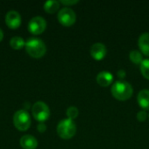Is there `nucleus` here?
Masks as SVG:
<instances>
[{
	"label": "nucleus",
	"instance_id": "6ab92c4d",
	"mask_svg": "<svg viewBox=\"0 0 149 149\" xmlns=\"http://www.w3.org/2000/svg\"><path fill=\"white\" fill-rule=\"evenodd\" d=\"M136 116H137L138 120H140V121H145L146 119H147V117H148V113H147L146 111L141 110V111H139L137 113V115Z\"/></svg>",
	"mask_w": 149,
	"mask_h": 149
},
{
	"label": "nucleus",
	"instance_id": "6e6552de",
	"mask_svg": "<svg viewBox=\"0 0 149 149\" xmlns=\"http://www.w3.org/2000/svg\"><path fill=\"white\" fill-rule=\"evenodd\" d=\"M5 23L11 29H17L21 24V16L17 10H10L5 15Z\"/></svg>",
	"mask_w": 149,
	"mask_h": 149
},
{
	"label": "nucleus",
	"instance_id": "a211bd4d",
	"mask_svg": "<svg viewBox=\"0 0 149 149\" xmlns=\"http://www.w3.org/2000/svg\"><path fill=\"white\" fill-rule=\"evenodd\" d=\"M66 115L68 117V119H71V120H73L75 119L78 115H79V109L76 107H70L67 108L66 110Z\"/></svg>",
	"mask_w": 149,
	"mask_h": 149
},
{
	"label": "nucleus",
	"instance_id": "4be33fe9",
	"mask_svg": "<svg viewBox=\"0 0 149 149\" xmlns=\"http://www.w3.org/2000/svg\"><path fill=\"white\" fill-rule=\"evenodd\" d=\"M117 75H118L119 78L123 79V78L126 77V71L123 70V69H120V70H119V71L117 72Z\"/></svg>",
	"mask_w": 149,
	"mask_h": 149
},
{
	"label": "nucleus",
	"instance_id": "412c9836",
	"mask_svg": "<svg viewBox=\"0 0 149 149\" xmlns=\"http://www.w3.org/2000/svg\"><path fill=\"white\" fill-rule=\"evenodd\" d=\"M78 2V0H61V3L64 4H74L77 3Z\"/></svg>",
	"mask_w": 149,
	"mask_h": 149
},
{
	"label": "nucleus",
	"instance_id": "423d86ee",
	"mask_svg": "<svg viewBox=\"0 0 149 149\" xmlns=\"http://www.w3.org/2000/svg\"><path fill=\"white\" fill-rule=\"evenodd\" d=\"M58 19L60 24L65 26H70L73 24L76 21V14L75 11L69 8L64 7L58 13Z\"/></svg>",
	"mask_w": 149,
	"mask_h": 149
},
{
	"label": "nucleus",
	"instance_id": "0eeeda50",
	"mask_svg": "<svg viewBox=\"0 0 149 149\" xmlns=\"http://www.w3.org/2000/svg\"><path fill=\"white\" fill-rule=\"evenodd\" d=\"M46 27V21L40 16L32 17L28 23V30L31 33L38 35L45 31Z\"/></svg>",
	"mask_w": 149,
	"mask_h": 149
},
{
	"label": "nucleus",
	"instance_id": "20e7f679",
	"mask_svg": "<svg viewBox=\"0 0 149 149\" xmlns=\"http://www.w3.org/2000/svg\"><path fill=\"white\" fill-rule=\"evenodd\" d=\"M31 116L26 110H17L13 115L14 126L20 131L27 130L31 126Z\"/></svg>",
	"mask_w": 149,
	"mask_h": 149
},
{
	"label": "nucleus",
	"instance_id": "f257e3e1",
	"mask_svg": "<svg viewBox=\"0 0 149 149\" xmlns=\"http://www.w3.org/2000/svg\"><path fill=\"white\" fill-rule=\"evenodd\" d=\"M111 92L115 99L119 100H127L133 95V87L127 81L117 80L113 84Z\"/></svg>",
	"mask_w": 149,
	"mask_h": 149
},
{
	"label": "nucleus",
	"instance_id": "9d476101",
	"mask_svg": "<svg viewBox=\"0 0 149 149\" xmlns=\"http://www.w3.org/2000/svg\"><path fill=\"white\" fill-rule=\"evenodd\" d=\"M98 84L101 86H108L113 80V76L107 71H102L98 73L96 77Z\"/></svg>",
	"mask_w": 149,
	"mask_h": 149
},
{
	"label": "nucleus",
	"instance_id": "f8f14e48",
	"mask_svg": "<svg viewBox=\"0 0 149 149\" xmlns=\"http://www.w3.org/2000/svg\"><path fill=\"white\" fill-rule=\"evenodd\" d=\"M138 45L142 53L149 56V32H144L140 36Z\"/></svg>",
	"mask_w": 149,
	"mask_h": 149
},
{
	"label": "nucleus",
	"instance_id": "dca6fc26",
	"mask_svg": "<svg viewBox=\"0 0 149 149\" xmlns=\"http://www.w3.org/2000/svg\"><path fill=\"white\" fill-rule=\"evenodd\" d=\"M129 58L131 59V61L134 64H141L143 60L142 58V54L141 52H139L138 50H133L130 52L129 53Z\"/></svg>",
	"mask_w": 149,
	"mask_h": 149
},
{
	"label": "nucleus",
	"instance_id": "f3484780",
	"mask_svg": "<svg viewBox=\"0 0 149 149\" xmlns=\"http://www.w3.org/2000/svg\"><path fill=\"white\" fill-rule=\"evenodd\" d=\"M140 67H141V72L142 73V75L149 79V58L143 59L142 62L140 64Z\"/></svg>",
	"mask_w": 149,
	"mask_h": 149
},
{
	"label": "nucleus",
	"instance_id": "4468645a",
	"mask_svg": "<svg viewBox=\"0 0 149 149\" xmlns=\"http://www.w3.org/2000/svg\"><path fill=\"white\" fill-rule=\"evenodd\" d=\"M44 8L48 13H54L59 8V2L57 0H48L45 3Z\"/></svg>",
	"mask_w": 149,
	"mask_h": 149
},
{
	"label": "nucleus",
	"instance_id": "2eb2a0df",
	"mask_svg": "<svg viewBox=\"0 0 149 149\" xmlns=\"http://www.w3.org/2000/svg\"><path fill=\"white\" fill-rule=\"evenodd\" d=\"M10 46L15 49V50H19L21 48H23L25 45V41L24 40L23 38L19 37V36H15L12 37L10 40Z\"/></svg>",
	"mask_w": 149,
	"mask_h": 149
},
{
	"label": "nucleus",
	"instance_id": "9b49d317",
	"mask_svg": "<svg viewBox=\"0 0 149 149\" xmlns=\"http://www.w3.org/2000/svg\"><path fill=\"white\" fill-rule=\"evenodd\" d=\"M20 145L24 149H35L38 147V141L34 136L25 134L21 137Z\"/></svg>",
	"mask_w": 149,
	"mask_h": 149
},
{
	"label": "nucleus",
	"instance_id": "7ed1b4c3",
	"mask_svg": "<svg viewBox=\"0 0 149 149\" xmlns=\"http://www.w3.org/2000/svg\"><path fill=\"white\" fill-rule=\"evenodd\" d=\"M76 124L71 119H65L59 121L57 127V133L62 139L68 140L74 136L76 134Z\"/></svg>",
	"mask_w": 149,
	"mask_h": 149
},
{
	"label": "nucleus",
	"instance_id": "aec40b11",
	"mask_svg": "<svg viewBox=\"0 0 149 149\" xmlns=\"http://www.w3.org/2000/svg\"><path fill=\"white\" fill-rule=\"evenodd\" d=\"M38 130L40 132V133H44L45 130H46V126L44 124V123H39L38 125Z\"/></svg>",
	"mask_w": 149,
	"mask_h": 149
},
{
	"label": "nucleus",
	"instance_id": "5701e85b",
	"mask_svg": "<svg viewBox=\"0 0 149 149\" xmlns=\"http://www.w3.org/2000/svg\"><path fill=\"white\" fill-rule=\"evenodd\" d=\"M3 31H2V29L0 28V41L3 39Z\"/></svg>",
	"mask_w": 149,
	"mask_h": 149
},
{
	"label": "nucleus",
	"instance_id": "39448f33",
	"mask_svg": "<svg viewBox=\"0 0 149 149\" xmlns=\"http://www.w3.org/2000/svg\"><path fill=\"white\" fill-rule=\"evenodd\" d=\"M31 112L33 117L40 122L46 120L50 117V108L43 101H37L34 103L31 107Z\"/></svg>",
	"mask_w": 149,
	"mask_h": 149
},
{
	"label": "nucleus",
	"instance_id": "1a4fd4ad",
	"mask_svg": "<svg viewBox=\"0 0 149 149\" xmlns=\"http://www.w3.org/2000/svg\"><path fill=\"white\" fill-rule=\"evenodd\" d=\"M107 50L106 45L100 42L93 44L90 48V53L92 57L96 60H100L104 58L105 56L107 55Z\"/></svg>",
	"mask_w": 149,
	"mask_h": 149
},
{
	"label": "nucleus",
	"instance_id": "f03ea898",
	"mask_svg": "<svg viewBox=\"0 0 149 149\" xmlns=\"http://www.w3.org/2000/svg\"><path fill=\"white\" fill-rule=\"evenodd\" d=\"M25 50L27 53L33 58H41L46 52V45L44 41L38 38H30L25 42Z\"/></svg>",
	"mask_w": 149,
	"mask_h": 149
},
{
	"label": "nucleus",
	"instance_id": "ddd939ff",
	"mask_svg": "<svg viewBox=\"0 0 149 149\" xmlns=\"http://www.w3.org/2000/svg\"><path fill=\"white\" fill-rule=\"evenodd\" d=\"M138 103L143 109H149V90L143 89L140 91L137 96Z\"/></svg>",
	"mask_w": 149,
	"mask_h": 149
}]
</instances>
